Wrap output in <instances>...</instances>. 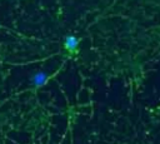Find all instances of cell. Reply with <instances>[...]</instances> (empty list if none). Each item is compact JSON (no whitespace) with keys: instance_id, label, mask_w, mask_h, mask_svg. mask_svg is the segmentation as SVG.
<instances>
[{"instance_id":"1","label":"cell","mask_w":160,"mask_h":144,"mask_svg":"<svg viewBox=\"0 0 160 144\" xmlns=\"http://www.w3.org/2000/svg\"><path fill=\"white\" fill-rule=\"evenodd\" d=\"M88 144H160V116L155 113H114L94 130Z\"/></svg>"},{"instance_id":"2","label":"cell","mask_w":160,"mask_h":144,"mask_svg":"<svg viewBox=\"0 0 160 144\" xmlns=\"http://www.w3.org/2000/svg\"><path fill=\"white\" fill-rule=\"evenodd\" d=\"M79 45H80V39L75 35H68L64 39V49L69 54H74L79 51Z\"/></svg>"}]
</instances>
